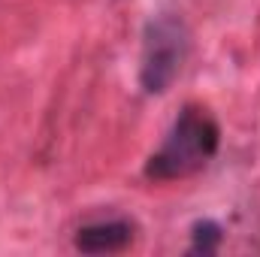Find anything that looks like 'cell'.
<instances>
[{
  "mask_svg": "<svg viewBox=\"0 0 260 257\" xmlns=\"http://www.w3.org/2000/svg\"><path fill=\"white\" fill-rule=\"evenodd\" d=\"M218 142H221V130L215 124V118L206 109L188 106L173 121L167 139L160 142V148L148 157L145 176L157 179V182H173V179L194 176L197 170H203L215 157Z\"/></svg>",
  "mask_w": 260,
  "mask_h": 257,
  "instance_id": "6da1fadb",
  "label": "cell"
},
{
  "mask_svg": "<svg viewBox=\"0 0 260 257\" xmlns=\"http://www.w3.org/2000/svg\"><path fill=\"white\" fill-rule=\"evenodd\" d=\"M191 37L188 27L173 15H157L145 24L142 37V70L139 82L148 94H164L182 73V64L188 58Z\"/></svg>",
  "mask_w": 260,
  "mask_h": 257,
  "instance_id": "7a4b0ae2",
  "label": "cell"
},
{
  "mask_svg": "<svg viewBox=\"0 0 260 257\" xmlns=\"http://www.w3.org/2000/svg\"><path fill=\"white\" fill-rule=\"evenodd\" d=\"M133 242V224L130 221H97L79 230L76 248L85 254H109V251H124Z\"/></svg>",
  "mask_w": 260,
  "mask_h": 257,
  "instance_id": "3957f363",
  "label": "cell"
},
{
  "mask_svg": "<svg viewBox=\"0 0 260 257\" xmlns=\"http://www.w3.org/2000/svg\"><path fill=\"white\" fill-rule=\"evenodd\" d=\"M221 245V227L215 221H197L188 254H215Z\"/></svg>",
  "mask_w": 260,
  "mask_h": 257,
  "instance_id": "277c9868",
  "label": "cell"
}]
</instances>
